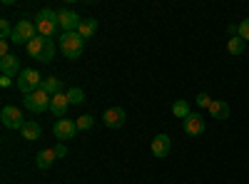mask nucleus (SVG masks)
I'll use <instances>...</instances> for the list:
<instances>
[{"label":"nucleus","instance_id":"1","mask_svg":"<svg viewBox=\"0 0 249 184\" xmlns=\"http://www.w3.org/2000/svg\"><path fill=\"white\" fill-rule=\"evenodd\" d=\"M25 48H28V55L40 60V63H53V57H55V43L50 37H43V35L33 37Z\"/></svg>","mask_w":249,"mask_h":184},{"label":"nucleus","instance_id":"2","mask_svg":"<svg viewBox=\"0 0 249 184\" xmlns=\"http://www.w3.org/2000/svg\"><path fill=\"white\" fill-rule=\"evenodd\" d=\"M82 48H85V37L80 33H62L60 35V52L68 60H77L82 55Z\"/></svg>","mask_w":249,"mask_h":184},{"label":"nucleus","instance_id":"3","mask_svg":"<svg viewBox=\"0 0 249 184\" xmlns=\"http://www.w3.org/2000/svg\"><path fill=\"white\" fill-rule=\"evenodd\" d=\"M35 28H37V35H43V37H53L55 30L60 28L57 25V13L50 10V8H43L37 15H35Z\"/></svg>","mask_w":249,"mask_h":184},{"label":"nucleus","instance_id":"4","mask_svg":"<svg viewBox=\"0 0 249 184\" xmlns=\"http://www.w3.org/2000/svg\"><path fill=\"white\" fill-rule=\"evenodd\" d=\"M50 95L40 87V90H35V92H30V95H25L23 97V105L30 110V112H45V110H50Z\"/></svg>","mask_w":249,"mask_h":184},{"label":"nucleus","instance_id":"5","mask_svg":"<svg viewBox=\"0 0 249 184\" xmlns=\"http://www.w3.org/2000/svg\"><path fill=\"white\" fill-rule=\"evenodd\" d=\"M40 85H43V80H40V72L37 70H23L18 75V90L23 92V95H30L35 90H40Z\"/></svg>","mask_w":249,"mask_h":184},{"label":"nucleus","instance_id":"6","mask_svg":"<svg viewBox=\"0 0 249 184\" xmlns=\"http://www.w3.org/2000/svg\"><path fill=\"white\" fill-rule=\"evenodd\" d=\"M37 33V28H35V23H30V20H20V23H15V30H13V37H10V43H15V45H28L33 37H37L35 35Z\"/></svg>","mask_w":249,"mask_h":184},{"label":"nucleus","instance_id":"7","mask_svg":"<svg viewBox=\"0 0 249 184\" xmlns=\"http://www.w3.org/2000/svg\"><path fill=\"white\" fill-rule=\"evenodd\" d=\"M0 119H3V125H5L8 130H23V125H25L23 112H20L18 107H13V105H5V107H3V112H0Z\"/></svg>","mask_w":249,"mask_h":184},{"label":"nucleus","instance_id":"8","mask_svg":"<svg viewBox=\"0 0 249 184\" xmlns=\"http://www.w3.org/2000/svg\"><path fill=\"white\" fill-rule=\"evenodd\" d=\"M82 23V17L72 10H57V25L62 28V33H77Z\"/></svg>","mask_w":249,"mask_h":184},{"label":"nucleus","instance_id":"9","mask_svg":"<svg viewBox=\"0 0 249 184\" xmlns=\"http://www.w3.org/2000/svg\"><path fill=\"white\" fill-rule=\"evenodd\" d=\"M124 119H127V115H124L122 107H110V110H105V115H102V122H105V127H110V130L122 127Z\"/></svg>","mask_w":249,"mask_h":184},{"label":"nucleus","instance_id":"10","mask_svg":"<svg viewBox=\"0 0 249 184\" xmlns=\"http://www.w3.org/2000/svg\"><path fill=\"white\" fill-rule=\"evenodd\" d=\"M75 132H77V125H75L72 119H57L55 127H53V134H55L57 139H62V142H65V139H72Z\"/></svg>","mask_w":249,"mask_h":184},{"label":"nucleus","instance_id":"11","mask_svg":"<svg viewBox=\"0 0 249 184\" xmlns=\"http://www.w3.org/2000/svg\"><path fill=\"white\" fill-rule=\"evenodd\" d=\"M182 127H184V132L190 134V137H199L204 132V117L197 115V112H192L187 119H182Z\"/></svg>","mask_w":249,"mask_h":184},{"label":"nucleus","instance_id":"12","mask_svg":"<svg viewBox=\"0 0 249 184\" xmlns=\"http://www.w3.org/2000/svg\"><path fill=\"white\" fill-rule=\"evenodd\" d=\"M170 150H172V139H170V134H157L155 139H152V154L155 157H167L170 154Z\"/></svg>","mask_w":249,"mask_h":184},{"label":"nucleus","instance_id":"13","mask_svg":"<svg viewBox=\"0 0 249 184\" xmlns=\"http://www.w3.org/2000/svg\"><path fill=\"white\" fill-rule=\"evenodd\" d=\"M68 107H70V100H68L65 92H60V95H55V97L50 100V112H53L55 117H65Z\"/></svg>","mask_w":249,"mask_h":184},{"label":"nucleus","instance_id":"14","mask_svg":"<svg viewBox=\"0 0 249 184\" xmlns=\"http://www.w3.org/2000/svg\"><path fill=\"white\" fill-rule=\"evenodd\" d=\"M0 72L3 75H8V77H15V75H20L23 70H20V60L15 57V55H8V57H3L0 60Z\"/></svg>","mask_w":249,"mask_h":184},{"label":"nucleus","instance_id":"15","mask_svg":"<svg viewBox=\"0 0 249 184\" xmlns=\"http://www.w3.org/2000/svg\"><path fill=\"white\" fill-rule=\"evenodd\" d=\"M55 159H57L55 150H43V152L35 157V165H37V169H50L55 165Z\"/></svg>","mask_w":249,"mask_h":184},{"label":"nucleus","instance_id":"16","mask_svg":"<svg viewBox=\"0 0 249 184\" xmlns=\"http://www.w3.org/2000/svg\"><path fill=\"white\" fill-rule=\"evenodd\" d=\"M210 115H212L214 119H227V117H230V105H227L224 100H212Z\"/></svg>","mask_w":249,"mask_h":184},{"label":"nucleus","instance_id":"17","mask_svg":"<svg viewBox=\"0 0 249 184\" xmlns=\"http://www.w3.org/2000/svg\"><path fill=\"white\" fill-rule=\"evenodd\" d=\"M20 132H23V137H25L28 142H35V139H40V132H43V130H40V125H37V122L28 119L25 125H23V130H20Z\"/></svg>","mask_w":249,"mask_h":184},{"label":"nucleus","instance_id":"18","mask_svg":"<svg viewBox=\"0 0 249 184\" xmlns=\"http://www.w3.org/2000/svg\"><path fill=\"white\" fill-rule=\"evenodd\" d=\"M40 87H43L50 97H55V95H60V92H62V80H57V77L53 75V77L43 80V85H40Z\"/></svg>","mask_w":249,"mask_h":184},{"label":"nucleus","instance_id":"19","mask_svg":"<svg viewBox=\"0 0 249 184\" xmlns=\"http://www.w3.org/2000/svg\"><path fill=\"white\" fill-rule=\"evenodd\" d=\"M95 30H97V20L95 17H85V20H82V23H80V28H77V33L82 35V37H92L95 35Z\"/></svg>","mask_w":249,"mask_h":184},{"label":"nucleus","instance_id":"20","mask_svg":"<svg viewBox=\"0 0 249 184\" xmlns=\"http://www.w3.org/2000/svg\"><path fill=\"white\" fill-rule=\"evenodd\" d=\"M172 112H175V117L187 119V117L192 115V110H190V102H187V100H177L175 105H172Z\"/></svg>","mask_w":249,"mask_h":184},{"label":"nucleus","instance_id":"21","mask_svg":"<svg viewBox=\"0 0 249 184\" xmlns=\"http://www.w3.org/2000/svg\"><path fill=\"white\" fill-rule=\"evenodd\" d=\"M244 48H247V43L239 37V35H234V37H230L227 40V50H230L232 55H242L244 52Z\"/></svg>","mask_w":249,"mask_h":184},{"label":"nucleus","instance_id":"22","mask_svg":"<svg viewBox=\"0 0 249 184\" xmlns=\"http://www.w3.org/2000/svg\"><path fill=\"white\" fill-rule=\"evenodd\" d=\"M65 95L70 100V105H82V102H85V92H82L80 87H70Z\"/></svg>","mask_w":249,"mask_h":184},{"label":"nucleus","instance_id":"23","mask_svg":"<svg viewBox=\"0 0 249 184\" xmlns=\"http://www.w3.org/2000/svg\"><path fill=\"white\" fill-rule=\"evenodd\" d=\"M13 30H15V28L10 25V20H5V17L0 20V37H3V40H10V37H13Z\"/></svg>","mask_w":249,"mask_h":184},{"label":"nucleus","instance_id":"24","mask_svg":"<svg viewBox=\"0 0 249 184\" xmlns=\"http://www.w3.org/2000/svg\"><path fill=\"white\" fill-rule=\"evenodd\" d=\"M75 125H77V130L85 132V130H90V127H92V117H90V115H80V117L75 119Z\"/></svg>","mask_w":249,"mask_h":184},{"label":"nucleus","instance_id":"25","mask_svg":"<svg viewBox=\"0 0 249 184\" xmlns=\"http://www.w3.org/2000/svg\"><path fill=\"white\" fill-rule=\"evenodd\" d=\"M237 28H239V30H237V35H239V37L244 40V43H247V40H249V17H244Z\"/></svg>","mask_w":249,"mask_h":184},{"label":"nucleus","instance_id":"26","mask_svg":"<svg viewBox=\"0 0 249 184\" xmlns=\"http://www.w3.org/2000/svg\"><path fill=\"white\" fill-rule=\"evenodd\" d=\"M195 102H197V105H199V107H207V110H210V105H212V97H210V95H207V92H199Z\"/></svg>","mask_w":249,"mask_h":184},{"label":"nucleus","instance_id":"27","mask_svg":"<svg viewBox=\"0 0 249 184\" xmlns=\"http://www.w3.org/2000/svg\"><path fill=\"white\" fill-rule=\"evenodd\" d=\"M8 50H10V40H0V55L8 57V55H10Z\"/></svg>","mask_w":249,"mask_h":184},{"label":"nucleus","instance_id":"28","mask_svg":"<svg viewBox=\"0 0 249 184\" xmlns=\"http://www.w3.org/2000/svg\"><path fill=\"white\" fill-rule=\"evenodd\" d=\"M53 150H55V154H57V157H65V154H68V147L62 145V142H60V145H55Z\"/></svg>","mask_w":249,"mask_h":184},{"label":"nucleus","instance_id":"29","mask_svg":"<svg viewBox=\"0 0 249 184\" xmlns=\"http://www.w3.org/2000/svg\"><path fill=\"white\" fill-rule=\"evenodd\" d=\"M10 83H13V77H8V75L0 77V85H3V87H10Z\"/></svg>","mask_w":249,"mask_h":184}]
</instances>
